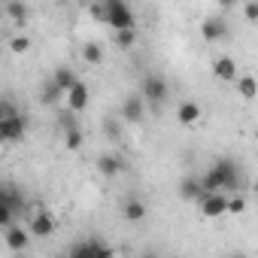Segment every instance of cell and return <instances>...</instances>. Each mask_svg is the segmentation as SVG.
Here are the masks:
<instances>
[{"label":"cell","instance_id":"1","mask_svg":"<svg viewBox=\"0 0 258 258\" xmlns=\"http://www.w3.org/2000/svg\"><path fill=\"white\" fill-rule=\"evenodd\" d=\"M207 191H237L240 188V167L234 158H216V164L201 176Z\"/></svg>","mask_w":258,"mask_h":258},{"label":"cell","instance_id":"2","mask_svg":"<svg viewBox=\"0 0 258 258\" xmlns=\"http://www.w3.org/2000/svg\"><path fill=\"white\" fill-rule=\"evenodd\" d=\"M28 210L25 195L16 191V185H4L0 188V228H7L16 222V216H22Z\"/></svg>","mask_w":258,"mask_h":258},{"label":"cell","instance_id":"3","mask_svg":"<svg viewBox=\"0 0 258 258\" xmlns=\"http://www.w3.org/2000/svg\"><path fill=\"white\" fill-rule=\"evenodd\" d=\"M140 94L146 97V103H152V106H161V103L167 100V94H170V88H167V79H164L161 73H146V76L140 79Z\"/></svg>","mask_w":258,"mask_h":258},{"label":"cell","instance_id":"4","mask_svg":"<svg viewBox=\"0 0 258 258\" xmlns=\"http://www.w3.org/2000/svg\"><path fill=\"white\" fill-rule=\"evenodd\" d=\"M106 10H109V19L106 25L112 31H121V28H137V16L134 10L127 7V0H106Z\"/></svg>","mask_w":258,"mask_h":258},{"label":"cell","instance_id":"5","mask_svg":"<svg viewBox=\"0 0 258 258\" xmlns=\"http://www.w3.org/2000/svg\"><path fill=\"white\" fill-rule=\"evenodd\" d=\"M28 134V118L25 115H10V118H0V140L7 146L22 143Z\"/></svg>","mask_w":258,"mask_h":258},{"label":"cell","instance_id":"6","mask_svg":"<svg viewBox=\"0 0 258 258\" xmlns=\"http://www.w3.org/2000/svg\"><path fill=\"white\" fill-rule=\"evenodd\" d=\"M118 115L124 118V124H140L146 118V97L137 91V94H127L118 106Z\"/></svg>","mask_w":258,"mask_h":258},{"label":"cell","instance_id":"7","mask_svg":"<svg viewBox=\"0 0 258 258\" xmlns=\"http://www.w3.org/2000/svg\"><path fill=\"white\" fill-rule=\"evenodd\" d=\"M31 228H22V225H7L4 228V243H7V249L13 252V255H22V252H28V246H31Z\"/></svg>","mask_w":258,"mask_h":258},{"label":"cell","instance_id":"8","mask_svg":"<svg viewBox=\"0 0 258 258\" xmlns=\"http://www.w3.org/2000/svg\"><path fill=\"white\" fill-rule=\"evenodd\" d=\"M28 228H31V234H34L37 240H46V237L55 234V219H52L49 210L34 207V210H31V222H28Z\"/></svg>","mask_w":258,"mask_h":258},{"label":"cell","instance_id":"9","mask_svg":"<svg viewBox=\"0 0 258 258\" xmlns=\"http://www.w3.org/2000/svg\"><path fill=\"white\" fill-rule=\"evenodd\" d=\"M198 207H201V213H204L207 219H219V216L228 213V195H225V191H207V195L198 201Z\"/></svg>","mask_w":258,"mask_h":258},{"label":"cell","instance_id":"10","mask_svg":"<svg viewBox=\"0 0 258 258\" xmlns=\"http://www.w3.org/2000/svg\"><path fill=\"white\" fill-rule=\"evenodd\" d=\"M70 255L73 258H109L112 255V246H106L100 240H82V243H73L70 246Z\"/></svg>","mask_w":258,"mask_h":258},{"label":"cell","instance_id":"11","mask_svg":"<svg viewBox=\"0 0 258 258\" xmlns=\"http://www.w3.org/2000/svg\"><path fill=\"white\" fill-rule=\"evenodd\" d=\"M201 37H204L207 43H219V40H225V37H228V22H225V16H210V19H204V25H201Z\"/></svg>","mask_w":258,"mask_h":258},{"label":"cell","instance_id":"12","mask_svg":"<svg viewBox=\"0 0 258 258\" xmlns=\"http://www.w3.org/2000/svg\"><path fill=\"white\" fill-rule=\"evenodd\" d=\"M213 76H216L219 82H237V76H240L237 61H234V58H228V55L213 58Z\"/></svg>","mask_w":258,"mask_h":258},{"label":"cell","instance_id":"13","mask_svg":"<svg viewBox=\"0 0 258 258\" xmlns=\"http://www.w3.org/2000/svg\"><path fill=\"white\" fill-rule=\"evenodd\" d=\"M176 191H179V198H182V201H188V204H198V201L207 195V188H204L201 176H182Z\"/></svg>","mask_w":258,"mask_h":258},{"label":"cell","instance_id":"14","mask_svg":"<svg viewBox=\"0 0 258 258\" xmlns=\"http://www.w3.org/2000/svg\"><path fill=\"white\" fill-rule=\"evenodd\" d=\"M146 216H149V207H146V201H140V198H127V201L121 204V219H124V222L137 225V222H146Z\"/></svg>","mask_w":258,"mask_h":258},{"label":"cell","instance_id":"15","mask_svg":"<svg viewBox=\"0 0 258 258\" xmlns=\"http://www.w3.org/2000/svg\"><path fill=\"white\" fill-rule=\"evenodd\" d=\"M64 100H67V106H70V109H76V112H82V109H85V106L91 103V94H88V85H85V82L79 79V82H76V85H73V88L67 91V97H64Z\"/></svg>","mask_w":258,"mask_h":258},{"label":"cell","instance_id":"16","mask_svg":"<svg viewBox=\"0 0 258 258\" xmlns=\"http://www.w3.org/2000/svg\"><path fill=\"white\" fill-rule=\"evenodd\" d=\"M124 167H127V164H124L118 155H100V158H97V170H100V176H106V179L124 173Z\"/></svg>","mask_w":258,"mask_h":258},{"label":"cell","instance_id":"17","mask_svg":"<svg viewBox=\"0 0 258 258\" xmlns=\"http://www.w3.org/2000/svg\"><path fill=\"white\" fill-rule=\"evenodd\" d=\"M61 97H67V91H64L55 79H46V82H43V88H40V100H43L46 106H58V103H61Z\"/></svg>","mask_w":258,"mask_h":258},{"label":"cell","instance_id":"18","mask_svg":"<svg viewBox=\"0 0 258 258\" xmlns=\"http://www.w3.org/2000/svg\"><path fill=\"white\" fill-rule=\"evenodd\" d=\"M237 94L243 97V100H255L258 97V79L255 76H249V73H243V76H237Z\"/></svg>","mask_w":258,"mask_h":258},{"label":"cell","instance_id":"19","mask_svg":"<svg viewBox=\"0 0 258 258\" xmlns=\"http://www.w3.org/2000/svg\"><path fill=\"white\" fill-rule=\"evenodd\" d=\"M176 118H179V124H195V121L201 118V106H198L195 100H182V103L176 106Z\"/></svg>","mask_w":258,"mask_h":258},{"label":"cell","instance_id":"20","mask_svg":"<svg viewBox=\"0 0 258 258\" xmlns=\"http://www.w3.org/2000/svg\"><path fill=\"white\" fill-rule=\"evenodd\" d=\"M7 16H10V22L25 25V22H28V16H31V10L25 7V0H7Z\"/></svg>","mask_w":258,"mask_h":258},{"label":"cell","instance_id":"21","mask_svg":"<svg viewBox=\"0 0 258 258\" xmlns=\"http://www.w3.org/2000/svg\"><path fill=\"white\" fill-rule=\"evenodd\" d=\"M52 79L64 88V91H70L76 82H79V76L73 73V67H55V73H52Z\"/></svg>","mask_w":258,"mask_h":258},{"label":"cell","instance_id":"22","mask_svg":"<svg viewBox=\"0 0 258 258\" xmlns=\"http://www.w3.org/2000/svg\"><path fill=\"white\" fill-rule=\"evenodd\" d=\"M118 49H134L137 46V28H121L115 31V40H112Z\"/></svg>","mask_w":258,"mask_h":258},{"label":"cell","instance_id":"23","mask_svg":"<svg viewBox=\"0 0 258 258\" xmlns=\"http://www.w3.org/2000/svg\"><path fill=\"white\" fill-rule=\"evenodd\" d=\"M82 61H85V64H91V67H94V64H100V61H103V46H100V43H94V40H91V43H85V46H82Z\"/></svg>","mask_w":258,"mask_h":258},{"label":"cell","instance_id":"24","mask_svg":"<svg viewBox=\"0 0 258 258\" xmlns=\"http://www.w3.org/2000/svg\"><path fill=\"white\" fill-rule=\"evenodd\" d=\"M121 124H124L121 115H109V118H103V131H106L109 140H121Z\"/></svg>","mask_w":258,"mask_h":258},{"label":"cell","instance_id":"25","mask_svg":"<svg viewBox=\"0 0 258 258\" xmlns=\"http://www.w3.org/2000/svg\"><path fill=\"white\" fill-rule=\"evenodd\" d=\"M82 143H85V134H82V127H70V131H64V146H67L70 152L82 149Z\"/></svg>","mask_w":258,"mask_h":258},{"label":"cell","instance_id":"26","mask_svg":"<svg viewBox=\"0 0 258 258\" xmlns=\"http://www.w3.org/2000/svg\"><path fill=\"white\" fill-rule=\"evenodd\" d=\"M58 124H61V131H70V127H79V121H76V109H70V106L58 109Z\"/></svg>","mask_w":258,"mask_h":258},{"label":"cell","instance_id":"27","mask_svg":"<svg viewBox=\"0 0 258 258\" xmlns=\"http://www.w3.org/2000/svg\"><path fill=\"white\" fill-rule=\"evenodd\" d=\"M91 16H94V22H103L106 25V19H109V10H106V0H91Z\"/></svg>","mask_w":258,"mask_h":258},{"label":"cell","instance_id":"28","mask_svg":"<svg viewBox=\"0 0 258 258\" xmlns=\"http://www.w3.org/2000/svg\"><path fill=\"white\" fill-rule=\"evenodd\" d=\"M10 49H13L16 55H25V52L31 49V40H28L25 34H19V37H13V40H10Z\"/></svg>","mask_w":258,"mask_h":258},{"label":"cell","instance_id":"29","mask_svg":"<svg viewBox=\"0 0 258 258\" xmlns=\"http://www.w3.org/2000/svg\"><path fill=\"white\" fill-rule=\"evenodd\" d=\"M243 19L246 22H258V0H246V4H243Z\"/></svg>","mask_w":258,"mask_h":258},{"label":"cell","instance_id":"30","mask_svg":"<svg viewBox=\"0 0 258 258\" xmlns=\"http://www.w3.org/2000/svg\"><path fill=\"white\" fill-rule=\"evenodd\" d=\"M243 210H246V198H243V195H234V198H228V213L240 216Z\"/></svg>","mask_w":258,"mask_h":258},{"label":"cell","instance_id":"31","mask_svg":"<svg viewBox=\"0 0 258 258\" xmlns=\"http://www.w3.org/2000/svg\"><path fill=\"white\" fill-rule=\"evenodd\" d=\"M10 115H19V106L10 97H4V100H0V118H10Z\"/></svg>","mask_w":258,"mask_h":258},{"label":"cell","instance_id":"32","mask_svg":"<svg viewBox=\"0 0 258 258\" xmlns=\"http://www.w3.org/2000/svg\"><path fill=\"white\" fill-rule=\"evenodd\" d=\"M216 4H219V10H234L237 0H216Z\"/></svg>","mask_w":258,"mask_h":258},{"label":"cell","instance_id":"33","mask_svg":"<svg viewBox=\"0 0 258 258\" xmlns=\"http://www.w3.org/2000/svg\"><path fill=\"white\" fill-rule=\"evenodd\" d=\"M79 4H88V0H79Z\"/></svg>","mask_w":258,"mask_h":258}]
</instances>
